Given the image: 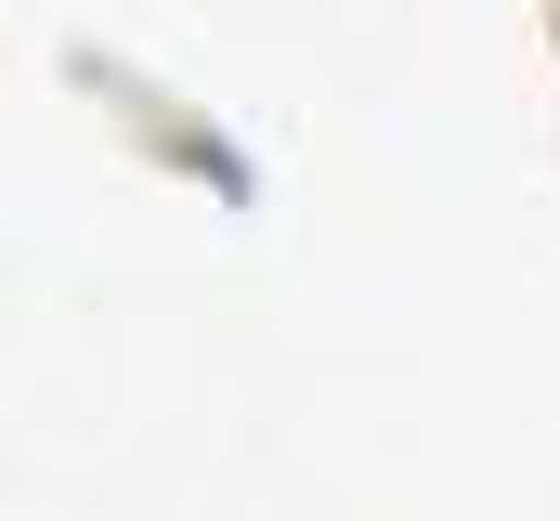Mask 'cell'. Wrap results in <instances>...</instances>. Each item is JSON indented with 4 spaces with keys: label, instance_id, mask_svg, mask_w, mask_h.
<instances>
[{
    "label": "cell",
    "instance_id": "6da1fadb",
    "mask_svg": "<svg viewBox=\"0 0 560 521\" xmlns=\"http://www.w3.org/2000/svg\"><path fill=\"white\" fill-rule=\"evenodd\" d=\"M79 92H105V105H118V118L143 130V157H156V170H183V183H222V196H235V209H248V196H261V183H248V157H235V130H209V118H183V105H170V92H156V79H118V66H92V53H79Z\"/></svg>",
    "mask_w": 560,
    "mask_h": 521
},
{
    "label": "cell",
    "instance_id": "7a4b0ae2",
    "mask_svg": "<svg viewBox=\"0 0 560 521\" xmlns=\"http://www.w3.org/2000/svg\"><path fill=\"white\" fill-rule=\"evenodd\" d=\"M548 26H560V0H548Z\"/></svg>",
    "mask_w": 560,
    "mask_h": 521
}]
</instances>
